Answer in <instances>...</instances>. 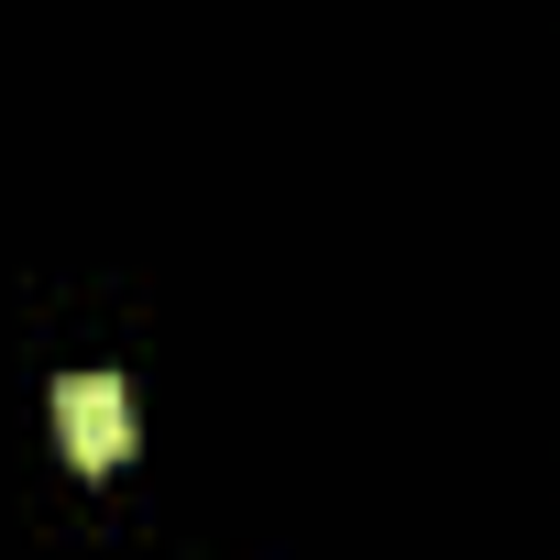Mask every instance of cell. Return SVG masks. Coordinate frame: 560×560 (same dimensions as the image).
I'll return each instance as SVG.
<instances>
[{"label": "cell", "instance_id": "6da1fadb", "mask_svg": "<svg viewBox=\"0 0 560 560\" xmlns=\"http://www.w3.org/2000/svg\"><path fill=\"white\" fill-rule=\"evenodd\" d=\"M56 440H67L78 472H121L132 462V396H121V374H67L56 385Z\"/></svg>", "mask_w": 560, "mask_h": 560}]
</instances>
